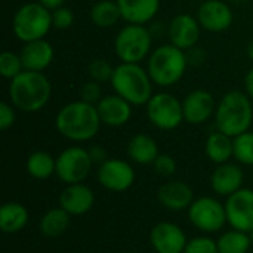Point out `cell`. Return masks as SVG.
Wrapping results in <instances>:
<instances>
[{
	"instance_id": "4316f807",
	"label": "cell",
	"mask_w": 253,
	"mask_h": 253,
	"mask_svg": "<svg viewBox=\"0 0 253 253\" xmlns=\"http://www.w3.org/2000/svg\"><path fill=\"white\" fill-rule=\"evenodd\" d=\"M70 213L65 212L61 206L47 211L40 219V231L44 237H59L62 236L70 225Z\"/></svg>"
},
{
	"instance_id": "9a60e30c",
	"label": "cell",
	"mask_w": 253,
	"mask_h": 253,
	"mask_svg": "<svg viewBox=\"0 0 253 253\" xmlns=\"http://www.w3.org/2000/svg\"><path fill=\"white\" fill-rule=\"evenodd\" d=\"M218 102L206 89H194L182 101L184 119L190 125H203L215 117Z\"/></svg>"
},
{
	"instance_id": "1f68e13d",
	"label": "cell",
	"mask_w": 253,
	"mask_h": 253,
	"mask_svg": "<svg viewBox=\"0 0 253 253\" xmlns=\"http://www.w3.org/2000/svg\"><path fill=\"white\" fill-rule=\"evenodd\" d=\"M114 67L102 58H95L87 65V74L90 80H95L98 83H107L111 80Z\"/></svg>"
},
{
	"instance_id": "5bb4252c",
	"label": "cell",
	"mask_w": 253,
	"mask_h": 253,
	"mask_svg": "<svg viewBox=\"0 0 253 253\" xmlns=\"http://www.w3.org/2000/svg\"><path fill=\"white\" fill-rule=\"evenodd\" d=\"M202 30L203 28L196 16L190 13H178L169 21L166 34L170 44L187 52L199 44Z\"/></svg>"
},
{
	"instance_id": "b9f144b4",
	"label": "cell",
	"mask_w": 253,
	"mask_h": 253,
	"mask_svg": "<svg viewBox=\"0 0 253 253\" xmlns=\"http://www.w3.org/2000/svg\"><path fill=\"white\" fill-rule=\"evenodd\" d=\"M246 53L249 56V59L253 62V37L251 39V42L248 43V47H246Z\"/></svg>"
},
{
	"instance_id": "7c38bea8",
	"label": "cell",
	"mask_w": 253,
	"mask_h": 253,
	"mask_svg": "<svg viewBox=\"0 0 253 253\" xmlns=\"http://www.w3.org/2000/svg\"><path fill=\"white\" fill-rule=\"evenodd\" d=\"M225 212L227 221L233 230L251 233L253 230V190L242 188L228 196Z\"/></svg>"
},
{
	"instance_id": "7a4b0ae2",
	"label": "cell",
	"mask_w": 253,
	"mask_h": 253,
	"mask_svg": "<svg viewBox=\"0 0 253 253\" xmlns=\"http://www.w3.org/2000/svg\"><path fill=\"white\" fill-rule=\"evenodd\" d=\"M9 102L19 111L37 113L43 110L52 96V84L44 73L24 70L9 80Z\"/></svg>"
},
{
	"instance_id": "f546056e",
	"label": "cell",
	"mask_w": 253,
	"mask_h": 253,
	"mask_svg": "<svg viewBox=\"0 0 253 253\" xmlns=\"http://www.w3.org/2000/svg\"><path fill=\"white\" fill-rule=\"evenodd\" d=\"M234 159L240 165L253 166V132L248 130L234 138Z\"/></svg>"
},
{
	"instance_id": "4dcf8cb0",
	"label": "cell",
	"mask_w": 253,
	"mask_h": 253,
	"mask_svg": "<svg viewBox=\"0 0 253 253\" xmlns=\"http://www.w3.org/2000/svg\"><path fill=\"white\" fill-rule=\"evenodd\" d=\"M24 71V64L19 53L4 50L0 55V74L1 77L12 80Z\"/></svg>"
},
{
	"instance_id": "cb8c5ba5",
	"label": "cell",
	"mask_w": 253,
	"mask_h": 253,
	"mask_svg": "<svg viewBox=\"0 0 253 253\" xmlns=\"http://www.w3.org/2000/svg\"><path fill=\"white\" fill-rule=\"evenodd\" d=\"M205 151L211 162L216 165L228 163V160L234 157V138L216 129L209 133L205 144Z\"/></svg>"
},
{
	"instance_id": "277c9868",
	"label": "cell",
	"mask_w": 253,
	"mask_h": 253,
	"mask_svg": "<svg viewBox=\"0 0 253 253\" xmlns=\"http://www.w3.org/2000/svg\"><path fill=\"white\" fill-rule=\"evenodd\" d=\"M111 87L116 95L126 99L133 107L147 105L153 93V80L141 64L120 62L114 67L111 76Z\"/></svg>"
},
{
	"instance_id": "d4e9b609",
	"label": "cell",
	"mask_w": 253,
	"mask_h": 253,
	"mask_svg": "<svg viewBox=\"0 0 253 253\" xmlns=\"http://www.w3.org/2000/svg\"><path fill=\"white\" fill-rule=\"evenodd\" d=\"M28 224V211L16 202L4 203L0 209V230L4 234H16Z\"/></svg>"
},
{
	"instance_id": "6da1fadb",
	"label": "cell",
	"mask_w": 253,
	"mask_h": 253,
	"mask_svg": "<svg viewBox=\"0 0 253 253\" xmlns=\"http://www.w3.org/2000/svg\"><path fill=\"white\" fill-rule=\"evenodd\" d=\"M102 122L96 105L82 99L65 104L55 117L56 130L73 142H86L96 136Z\"/></svg>"
},
{
	"instance_id": "7402d4cb",
	"label": "cell",
	"mask_w": 253,
	"mask_h": 253,
	"mask_svg": "<svg viewBox=\"0 0 253 253\" xmlns=\"http://www.w3.org/2000/svg\"><path fill=\"white\" fill-rule=\"evenodd\" d=\"M159 202L169 211L181 212L188 209L194 202L193 190L188 184L182 181H170L160 187L159 190Z\"/></svg>"
},
{
	"instance_id": "e575fe53",
	"label": "cell",
	"mask_w": 253,
	"mask_h": 253,
	"mask_svg": "<svg viewBox=\"0 0 253 253\" xmlns=\"http://www.w3.org/2000/svg\"><path fill=\"white\" fill-rule=\"evenodd\" d=\"M74 22V13L70 7L61 6L52 10V25L55 30H68Z\"/></svg>"
},
{
	"instance_id": "7bdbcfd3",
	"label": "cell",
	"mask_w": 253,
	"mask_h": 253,
	"mask_svg": "<svg viewBox=\"0 0 253 253\" xmlns=\"http://www.w3.org/2000/svg\"><path fill=\"white\" fill-rule=\"evenodd\" d=\"M230 3H236V4H240V3H243V1H246V0H228Z\"/></svg>"
},
{
	"instance_id": "ba28073f",
	"label": "cell",
	"mask_w": 253,
	"mask_h": 253,
	"mask_svg": "<svg viewBox=\"0 0 253 253\" xmlns=\"http://www.w3.org/2000/svg\"><path fill=\"white\" fill-rule=\"evenodd\" d=\"M145 110L150 123L160 130H173L185 122L182 101L168 92L154 93L147 102Z\"/></svg>"
},
{
	"instance_id": "484cf974",
	"label": "cell",
	"mask_w": 253,
	"mask_h": 253,
	"mask_svg": "<svg viewBox=\"0 0 253 253\" xmlns=\"http://www.w3.org/2000/svg\"><path fill=\"white\" fill-rule=\"evenodd\" d=\"M89 18L98 28H111L122 19V12L116 0H99L90 7Z\"/></svg>"
},
{
	"instance_id": "ee69618b",
	"label": "cell",
	"mask_w": 253,
	"mask_h": 253,
	"mask_svg": "<svg viewBox=\"0 0 253 253\" xmlns=\"http://www.w3.org/2000/svg\"><path fill=\"white\" fill-rule=\"evenodd\" d=\"M249 234V239H251V243H252V246H253V230L251 231V233H248Z\"/></svg>"
},
{
	"instance_id": "ffe728a7",
	"label": "cell",
	"mask_w": 253,
	"mask_h": 253,
	"mask_svg": "<svg viewBox=\"0 0 253 253\" xmlns=\"http://www.w3.org/2000/svg\"><path fill=\"white\" fill-rule=\"evenodd\" d=\"M245 173L242 168L236 163H224L219 165L211 178L212 190L219 196H231L243 188Z\"/></svg>"
},
{
	"instance_id": "e0dca14e",
	"label": "cell",
	"mask_w": 253,
	"mask_h": 253,
	"mask_svg": "<svg viewBox=\"0 0 253 253\" xmlns=\"http://www.w3.org/2000/svg\"><path fill=\"white\" fill-rule=\"evenodd\" d=\"M132 104L116 93L102 96V99L96 104L102 125H107L110 127L125 126L132 117Z\"/></svg>"
},
{
	"instance_id": "2e32d148",
	"label": "cell",
	"mask_w": 253,
	"mask_h": 253,
	"mask_svg": "<svg viewBox=\"0 0 253 253\" xmlns=\"http://www.w3.org/2000/svg\"><path fill=\"white\" fill-rule=\"evenodd\" d=\"M150 242L157 253H184L188 243L182 228L172 222L157 224L151 230Z\"/></svg>"
},
{
	"instance_id": "52a82bcc",
	"label": "cell",
	"mask_w": 253,
	"mask_h": 253,
	"mask_svg": "<svg viewBox=\"0 0 253 253\" xmlns=\"http://www.w3.org/2000/svg\"><path fill=\"white\" fill-rule=\"evenodd\" d=\"M153 34L147 25L126 24L114 39V52L120 62L141 64L153 52Z\"/></svg>"
},
{
	"instance_id": "d6a6232c",
	"label": "cell",
	"mask_w": 253,
	"mask_h": 253,
	"mask_svg": "<svg viewBox=\"0 0 253 253\" xmlns=\"http://www.w3.org/2000/svg\"><path fill=\"white\" fill-rule=\"evenodd\" d=\"M79 99L87 102V104H92V105H96L101 99H102V87H101V83L95 82V80H87L86 83H83L80 86V90H79Z\"/></svg>"
},
{
	"instance_id": "ac0fdd59",
	"label": "cell",
	"mask_w": 253,
	"mask_h": 253,
	"mask_svg": "<svg viewBox=\"0 0 253 253\" xmlns=\"http://www.w3.org/2000/svg\"><path fill=\"white\" fill-rule=\"evenodd\" d=\"M95 203L93 191L84 184H70L59 196V206L71 216L87 213Z\"/></svg>"
},
{
	"instance_id": "603a6c76",
	"label": "cell",
	"mask_w": 253,
	"mask_h": 253,
	"mask_svg": "<svg viewBox=\"0 0 253 253\" xmlns=\"http://www.w3.org/2000/svg\"><path fill=\"white\" fill-rule=\"evenodd\" d=\"M159 154L157 142L147 133H136L127 142V156L138 165H153Z\"/></svg>"
},
{
	"instance_id": "836d02e7",
	"label": "cell",
	"mask_w": 253,
	"mask_h": 253,
	"mask_svg": "<svg viewBox=\"0 0 253 253\" xmlns=\"http://www.w3.org/2000/svg\"><path fill=\"white\" fill-rule=\"evenodd\" d=\"M184 253H219L218 252V243L206 236H200L196 239H191Z\"/></svg>"
},
{
	"instance_id": "9c48e42d",
	"label": "cell",
	"mask_w": 253,
	"mask_h": 253,
	"mask_svg": "<svg viewBox=\"0 0 253 253\" xmlns=\"http://www.w3.org/2000/svg\"><path fill=\"white\" fill-rule=\"evenodd\" d=\"M92 166L89 150L79 145L68 147L56 157V176L68 185L80 184L89 176Z\"/></svg>"
},
{
	"instance_id": "8fae6325",
	"label": "cell",
	"mask_w": 253,
	"mask_h": 253,
	"mask_svg": "<svg viewBox=\"0 0 253 253\" xmlns=\"http://www.w3.org/2000/svg\"><path fill=\"white\" fill-rule=\"evenodd\" d=\"M196 18L209 33L227 31L234 22V12L225 0H203L197 7Z\"/></svg>"
},
{
	"instance_id": "44dd1931",
	"label": "cell",
	"mask_w": 253,
	"mask_h": 253,
	"mask_svg": "<svg viewBox=\"0 0 253 253\" xmlns=\"http://www.w3.org/2000/svg\"><path fill=\"white\" fill-rule=\"evenodd\" d=\"M116 1L120 7L122 19L126 24L147 25L156 18L160 9V0H116Z\"/></svg>"
},
{
	"instance_id": "60d3db41",
	"label": "cell",
	"mask_w": 253,
	"mask_h": 253,
	"mask_svg": "<svg viewBox=\"0 0 253 253\" xmlns=\"http://www.w3.org/2000/svg\"><path fill=\"white\" fill-rule=\"evenodd\" d=\"M40 4H43L44 7H47L49 10H55L61 6H64L65 0H37Z\"/></svg>"
},
{
	"instance_id": "8d00e7d4",
	"label": "cell",
	"mask_w": 253,
	"mask_h": 253,
	"mask_svg": "<svg viewBox=\"0 0 253 253\" xmlns=\"http://www.w3.org/2000/svg\"><path fill=\"white\" fill-rule=\"evenodd\" d=\"M16 119L15 114V107L10 102H0V129L7 130L9 127L13 126Z\"/></svg>"
},
{
	"instance_id": "5b68a950",
	"label": "cell",
	"mask_w": 253,
	"mask_h": 253,
	"mask_svg": "<svg viewBox=\"0 0 253 253\" xmlns=\"http://www.w3.org/2000/svg\"><path fill=\"white\" fill-rule=\"evenodd\" d=\"M147 71L156 86L170 87L184 77L188 68L185 50L168 43L153 49L147 59Z\"/></svg>"
},
{
	"instance_id": "74e56055",
	"label": "cell",
	"mask_w": 253,
	"mask_h": 253,
	"mask_svg": "<svg viewBox=\"0 0 253 253\" xmlns=\"http://www.w3.org/2000/svg\"><path fill=\"white\" fill-rule=\"evenodd\" d=\"M185 53H187L188 65H191V67H199V65L205 64V61H206V50L202 49L199 44L194 46V47H191Z\"/></svg>"
},
{
	"instance_id": "d6986e66",
	"label": "cell",
	"mask_w": 253,
	"mask_h": 253,
	"mask_svg": "<svg viewBox=\"0 0 253 253\" xmlns=\"http://www.w3.org/2000/svg\"><path fill=\"white\" fill-rule=\"evenodd\" d=\"M19 55L24 64V70L44 73V70H47L53 62L55 50L46 39H40L24 43Z\"/></svg>"
},
{
	"instance_id": "3957f363",
	"label": "cell",
	"mask_w": 253,
	"mask_h": 253,
	"mask_svg": "<svg viewBox=\"0 0 253 253\" xmlns=\"http://www.w3.org/2000/svg\"><path fill=\"white\" fill-rule=\"evenodd\" d=\"M252 99L246 92L230 90L218 102L215 126L222 133L236 138L251 129L253 123Z\"/></svg>"
},
{
	"instance_id": "30bf717a",
	"label": "cell",
	"mask_w": 253,
	"mask_h": 253,
	"mask_svg": "<svg viewBox=\"0 0 253 253\" xmlns=\"http://www.w3.org/2000/svg\"><path fill=\"white\" fill-rule=\"evenodd\" d=\"M188 218L191 224L203 233L221 231L227 221L225 206L213 197H200L188 208Z\"/></svg>"
},
{
	"instance_id": "f1b7e54d",
	"label": "cell",
	"mask_w": 253,
	"mask_h": 253,
	"mask_svg": "<svg viewBox=\"0 0 253 253\" xmlns=\"http://www.w3.org/2000/svg\"><path fill=\"white\" fill-rule=\"evenodd\" d=\"M216 243L219 253H248L252 246L249 234L237 230L224 233Z\"/></svg>"
},
{
	"instance_id": "8992f818",
	"label": "cell",
	"mask_w": 253,
	"mask_h": 253,
	"mask_svg": "<svg viewBox=\"0 0 253 253\" xmlns=\"http://www.w3.org/2000/svg\"><path fill=\"white\" fill-rule=\"evenodd\" d=\"M52 28V10L39 1L21 4L12 18V31L22 43L44 39Z\"/></svg>"
},
{
	"instance_id": "f35d334b",
	"label": "cell",
	"mask_w": 253,
	"mask_h": 253,
	"mask_svg": "<svg viewBox=\"0 0 253 253\" xmlns=\"http://www.w3.org/2000/svg\"><path fill=\"white\" fill-rule=\"evenodd\" d=\"M89 154H90V159H92L93 165H95V163H96V165H102L105 160H108V157H107V151H105L102 147H99V145H93V147H90Z\"/></svg>"
},
{
	"instance_id": "f6af8a7d",
	"label": "cell",
	"mask_w": 253,
	"mask_h": 253,
	"mask_svg": "<svg viewBox=\"0 0 253 253\" xmlns=\"http://www.w3.org/2000/svg\"><path fill=\"white\" fill-rule=\"evenodd\" d=\"M127 253H136V252H127Z\"/></svg>"
},
{
	"instance_id": "83f0119b",
	"label": "cell",
	"mask_w": 253,
	"mask_h": 253,
	"mask_svg": "<svg viewBox=\"0 0 253 253\" xmlns=\"http://www.w3.org/2000/svg\"><path fill=\"white\" fill-rule=\"evenodd\" d=\"M27 172L34 179H47L56 173V159L46 151H34L27 159Z\"/></svg>"
},
{
	"instance_id": "4fadbf2b",
	"label": "cell",
	"mask_w": 253,
	"mask_h": 253,
	"mask_svg": "<svg viewBox=\"0 0 253 253\" xmlns=\"http://www.w3.org/2000/svg\"><path fill=\"white\" fill-rule=\"evenodd\" d=\"M98 182L114 193L129 190L135 182V170L126 160L108 159L98 169Z\"/></svg>"
},
{
	"instance_id": "ab89813d",
	"label": "cell",
	"mask_w": 253,
	"mask_h": 253,
	"mask_svg": "<svg viewBox=\"0 0 253 253\" xmlns=\"http://www.w3.org/2000/svg\"><path fill=\"white\" fill-rule=\"evenodd\" d=\"M243 83H245V92L249 95V98L253 101V67L246 73Z\"/></svg>"
},
{
	"instance_id": "d590c367",
	"label": "cell",
	"mask_w": 253,
	"mask_h": 253,
	"mask_svg": "<svg viewBox=\"0 0 253 253\" xmlns=\"http://www.w3.org/2000/svg\"><path fill=\"white\" fill-rule=\"evenodd\" d=\"M153 166H154L156 173L163 178H169V176L175 175V172H176V162L169 154H159V157L154 160Z\"/></svg>"
}]
</instances>
